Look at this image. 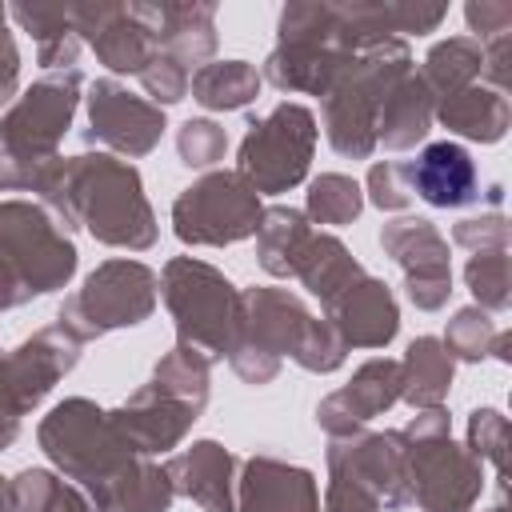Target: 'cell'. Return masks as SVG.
Instances as JSON below:
<instances>
[{
  "label": "cell",
  "mask_w": 512,
  "mask_h": 512,
  "mask_svg": "<svg viewBox=\"0 0 512 512\" xmlns=\"http://www.w3.org/2000/svg\"><path fill=\"white\" fill-rule=\"evenodd\" d=\"M68 204L76 228H84L96 244L148 252L160 240V224L144 196V180L120 156H68Z\"/></svg>",
  "instance_id": "6da1fadb"
},
{
  "label": "cell",
  "mask_w": 512,
  "mask_h": 512,
  "mask_svg": "<svg viewBox=\"0 0 512 512\" xmlns=\"http://www.w3.org/2000/svg\"><path fill=\"white\" fill-rule=\"evenodd\" d=\"M80 252L36 200H0V312L68 288Z\"/></svg>",
  "instance_id": "7a4b0ae2"
},
{
  "label": "cell",
  "mask_w": 512,
  "mask_h": 512,
  "mask_svg": "<svg viewBox=\"0 0 512 512\" xmlns=\"http://www.w3.org/2000/svg\"><path fill=\"white\" fill-rule=\"evenodd\" d=\"M404 72H412V48L404 36L360 48L336 72V80L320 96V120L328 144L344 160H368L376 152V116Z\"/></svg>",
  "instance_id": "3957f363"
},
{
  "label": "cell",
  "mask_w": 512,
  "mask_h": 512,
  "mask_svg": "<svg viewBox=\"0 0 512 512\" xmlns=\"http://www.w3.org/2000/svg\"><path fill=\"white\" fill-rule=\"evenodd\" d=\"M364 44L348 32L336 4L328 0H296L280 8L276 20V48L264 60L260 80L288 96H324L336 72L360 52Z\"/></svg>",
  "instance_id": "277c9868"
},
{
  "label": "cell",
  "mask_w": 512,
  "mask_h": 512,
  "mask_svg": "<svg viewBox=\"0 0 512 512\" xmlns=\"http://www.w3.org/2000/svg\"><path fill=\"white\" fill-rule=\"evenodd\" d=\"M408 492L420 512H472L484 492V464L452 440V420L444 408L416 412L404 428Z\"/></svg>",
  "instance_id": "5b68a950"
},
{
  "label": "cell",
  "mask_w": 512,
  "mask_h": 512,
  "mask_svg": "<svg viewBox=\"0 0 512 512\" xmlns=\"http://www.w3.org/2000/svg\"><path fill=\"white\" fill-rule=\"evenodd\" d=\"M160 296L176 324V344L204 352L212 364L228 360L240 336V288L216 264L172 256L160 272Z\"/></svg>",
  "instance_id": "8992f818"
},
{
  "label": "cell",
  "mask_w": 512,
  "mask_h": 512,
  "mask_svg": "<svg viewBox=\"0 0 512 512\" xmlns=\"http://www.w3.org/2000/svg\"><path fill=\"white\" fill-rule=\"evenodd\" d=\"M160 300V276L140 260H104L96 264L84 284L64 296L56 312V328H64L72 340L88 344L116 328H136L156 312Z\"/></svg>",
  "instance_id": "52a82bcc"
},
{
  "label": "cell",
  "mask_w": 512,
  "mask_h": 512,
  "mask_svg": "<svg viewBox=\"0 0 512 512\" xmlns=\"http://www.w3.org/2000/svg\"><path fill=\"white\" fill-rule=\"evenodd\" d=\"M316 116L312 108L284 100L268 116L248 120V132L236 148V176L256 196H280L308 180L316 156Z\"/></svg>",
  "instance_id": "ba28073f"
},
{
  "label": "cell",
  "mask_w": 512,
  "mask_h": 512,
  "mask_svg": "<svg viewBox=\"0 0 512 512\" xmlns=\"http://www.w3.org/2000/svg\"><path fill=\"white\" fill-rule=\"evenodd\" d=\"M312 328L308 304L292 288H244L240 292V336L228 352L232 372L244 384H272L280 376L284 356H296Z\"/></svg>",
  "instance_id": "9c48e42d"
},
{
  "label": "cell",
  "mask_w": 512,
  "mask_h": 512,
  "mask_svg": "<svg viewBox=\"0 0 512 512\" xmlns=\"http://www.w3.org/2000/svg\"><path fill=\"white\" fill-rule=\"evenodd\" d=\"M36 444L48 456L52 472L64 480H76V488H92L108 480L132 452L120 444V436L108 424V412L88 396L60 400L36 428Z\"/></svg>",
  "instance_id": "30bf717a"
},
{
  "label": "cell",
  "mask_w": 512,
  "mask_h": 512,
  "mask_svg": "<svg viewBox=\"0 0 512 512\" xmlns=\"http://www.w3.org/2000/svg\"><path fill=\"white\" fill-rule=\"evenodd\" d=\"M84 100L80 68L44 72L0 112V160H48L60 156V140Z\"/></svg>",
  "instance_id": "8fae6325"
},
{
  "label": "cell",
  "mask_w": 512,
  "mask_h": 512,
  "mask_svg": "<svg viewBox=\"0 0 512 512\" xmlns=\"http://www.w3.org/2000/svg\"><path fill=\"white\" fill-rule=\"evenodd\" d=\"M260 196L236 172H204L172 200V232L192 248H228L256 236Z\"/></svg>",
  "instance_id": "7c38bea8"
},
{
  "label": "cell",
  "mask_w": 512,
  "mask_h": 512,
  "mask_svg": "<svg viewBox=\"0 0 512 512\" xmlns=\"http://www.w3.org/2000/svg\"><path fill=\"white\" fill-rule=\"evenodd\" d=\"M72 24L80 44H88L96 60L116 76H140V68L156 56V28H160L156 4L80 0L72 4Z\"/></svg>",
  "instance_id": "4fadbf2b"
},
{
  "label": "cell",
  "mask_w": 512,
  "mask_h": 512,
  "mask_svg": "<svg viewBox=\"0 0 512 512\" xmlns=\"http://www.w3.org/2000/svg\"><path fill=\"white\" fill-rule=\"evenodd\" d=\"M84 104H88L84 140L100 144L108 156L140 160L160 144V136L168 128L164 108L128 92V84H120L116 76H100V80L84 84Z\"/></svg>",
  "instance_id": "5bb4252c"
},
{
  "label": "cell",
  "mask_w": 512,
  "mask_h": 512,
  "mask_svg": "<svg viewBox=\"0 0 512 512\" xmlns=\"http://www.w3.org/2000/svg\"><path fill=\"white\" fill-rule=\"evenodd\" d=\"M384 256L404 272V292L420 312H440L452 296L448 236L424 216H400L380 228Z\"/></svg>",
  "instance_id": "9a60e30c"
},
{
  "label": "cell",
  "mask_w": 512,
  "mask_h": 512,
  "mask_svg": "<svg viewBox=\"0 0 512 512\" xmlns=\"http://www.w3.org/2000/svg\"><path fill=\"white\" fill-rule=\"evenodd\" d=\"M324 460H328L332 476H344V480L360 484L364 492H372L384 512H404L412 504L404 440L396 428H384V432L360 428L348 436H332Z\"/></svg>",
  "instance_id": "2e32d148"
},
{
  "label": "cell",
  "mask_w": 512,
  "mask_h": 512,
  "mask_svg": "<svg viewBox=\"0 0 512 512\" xmlns=\"http://www.w3.org/2000/svg\"><path fill=\"white\" fill-rule=\"evenodd\" d=\"M80 340H72L64 328L48 324L20 340L12 352L0 356V412L28 416L80 360Z\"/></svg>",
  "instance_id": "e0dca14e"
},
{
  "label": "cell",
  "mask_w": 512,
  "mask_h": 512,
  "mask_svg": "<svg viewBox=\"0 0 512 512\" xmlns=\"http://www.w3.org/2000/svg\"><path fill=\"white\" fill-rule=\"evenodd\" d=\"M200 416L172 400L168 392H160L152 380L140 384L120 408L108 412V424L112 432L120 436V444L132 452V456H164L172 448H180V440L192 432Z\"/></svg>",
  "instance_id": "ac0fdd59"
},
{
  "label": "cell",
  "mask_w": 512,
  "mask_h": 512,
  "mask_svg": "<svg viewBox=\"0 0 512 512\" xmlns=\"http://www.w3.org/2000/svg\"><path fill=\"white\" fill-rule=\"evenodd\" d=\"M392 404H400V360L372 356L352 372L344 388L328 392L316 404V424L328 432V440L348 436V432H360L368 420L384 416Z\"/></svg>",
  "instance_id": "d6986e66"
},
{
  "label": "cell",
  "mask_w": 512,
  "mask_h": 512,
  "mask_svg": "<svg viewBox=\"0 0 512 512\" xmlns=\"http://www.w3.org/2000/svg\"><path fill=\"white\" fill-rule=\"evenodd\" d=\"M236 512H320V484L300 464L252 452L236 468Z\"/></svg>",
  "instance_id": "ffe728a7"
},
{
  "label": "cell",
  "mask_w": 512,
  "mask_h": 512,
  "mask_svg": "<svg viewBox=\"0 0 512 512\" xmlns=\"http://www.w3.org/2000/svg\"><path fill=\"white\" fill-rule=\"evenodd\" d=\"M324 320L340 332L348 348H388L400 332V308L392 288L368 272L324 304Z\"/></svg>",
  "instance_id": "44dd1931"
},
{
  "label": "cell",
  "mask_w": 512,
  "mask_h": 512,
  "mask_svg": "<svg viewBox=\"0 0 512 512\" xmlns=\"http://www.w3.org/2000/svg\"><path fill=\"white\" fill-rule=\"evenodd\" d=\"M400 176L412 196L432 208H464L480 200V172L464 144L436 140L416 152V160L400 164Z\"/></svg>",
  "instance_id": "7402d4cb"
},
{
  "label": "cell",
  "mask_w": 512,
  "mask_h": 512,
  "mask_svg": "<svg viewBox=\"0 0 512 512\" xmlns=\"http://www.w3.org/2000/svg\"><path fill=\"white\" fill-rule=\"evenodd\" d=\"M236 468L240 460L220 440H192L164 464L176 496H188L204 512H236Z\"/></svg>",
  "instance_id": "603a6c76"
},
{
  "label": "cell",
  "mask_w": 512,
  "mask_h": 512,
  "mask_svg": "<svg viewBox=\"0 0 512 512\" xmlns=\"http://www.w3.org/2000/svg\"><path fill=\"white\" fill-rule=\"evenodd\" d=\"M92 512H168L176 488L152 456H128L108 480L84 488Z\"/></svg>",
  "instance_id": "cb8c5ba5"
},
{
  "label": "cell",
  "mask_w": 512,
  "mask_h": 512,
  "mask_svg": "<svg viewBox=\"0 0 512 512\" xmlns=\"http://www.w3.org/2000/svg\"><path fill=\"white\" fill-rule=\"evenodd\" d=\"M156 52L180 60L188 72L212 64L220 32H216V4L208 0H160L156 4Z\"/></svg>",
  "instance_id": "d4e9b609"
},
{
  "label": "cell",
  "mask_w": 512,
  "mask_h": 512,
  "mask_svg": "<svg viewBox=\"0 0 512 512\" xmlns=\"http://www.w3.org/2000/svg\"><path fill=\"white\" fill-rule=\"evenodd\" d=\"M432 124H436V96L424 84V76L412 68L396 80V88L388 92V100L376 116V148L408 152L428 140Z\"/></svg>",
  "instance_id": "484cf974"
},
{
  "label": "cell",
  "mask_w": 512,
  "mask_h": 512,
  "mask_svg": "<svg viewBox=\"0 0 512 512\" xmlns=\"http://www.w3.org/2000/svg\"><path fill=\"white\" fill-rule=\"evenodd\" d=\"M436 124L448 128L452 136H464L476 144H496V140H504V132L512 124V104H508V96H500L484 84H468V88L436 100Z\"/></svg>",
  "instance_id": "4316f807"
},
{
  "label": "cell",
  "mask_w": 512,
  "mask_h": 512,
  "mask_svg": "<svg viewBox=\"0 0 512 512\" xmlns=\"http://www.w3.org/2000/svg\"><path fill=\"white\" fill-rule=\"evenodd\" d=\"M8 20H16V28L36 40V60L44 72L76 68L80 36L72 24V4H12Z\"/></svg>",
  "instance_id": "83f0119b"
},
{
  "label": "cell",
  "mask_w": 512,
  "mask_h": 512,
  "mask_svg": "<svg viewBox=\"0 0 512 512\" xmlns=\"http://www.w3.org/2000/svg\"><path fill=\"white\" fill-rule=\"evenodd\" d=\"M452 372H456V360L444 352L440 336H416L400 360V400L416 412L444 408L452 392Z\"/></svg>",
  "instance_id": "f1b7e54d"
},
{
  "label": "cell",
  "mask_w": 512,
  "mask_h": 512,
  "mask_svg": "<svg viewBox=\"0 0 512 512\" xmlns=\"http://www.w3.org/2000/svg\"><path fill=\"white\" fill-rule=\"evenodd\" d=\"M312 232L316 228L300 208H292V204L264 208V216L256 224V260H260V268L276 280H292Z\"/></svg>",
  "instance_id": "f546056e"
},
{
  "label": "cell",
  "mask_w": 512,
  "mask_h": 512,
  "mask_svg": "<svg viewBox=\"0 0 512 512\" xmlns=\"http://www.w3.org/2000/svg\"><path fill=\"white\" fill-rule=\"evenodd\" d=\"M360 276H364V268H360V260L348 252V244H344L340 236H332V232H312V240H308V248H304V256H300L292 280H300V284L308 288V296H316L320 304H328L332 296H340V292H344L352 280H360Z\"/></svg>",
  "instance_id": "4dcf8cb0"
},
{
  "label": "cell",
  "mask_w": 512,
  "mask_h": 512,
  "mask_svg": "<svg viewBox=\"0 0 512 512\" xmlns=\"http://www.w3.org/2000/svg\"><path fill=\"white\" fill-rule=\"evenodd\" d=\"M260 68L248 60H212L192 72L188 92L208 112H240L260 96Z\"/></svg>",
  "instance_id": "1f68e13d"
},
{
  "label": "cell",
  "mask_w": 512,
  "mask_h": 512,
  "mask_svg": "<svg viewBox=\"0 0 512 512\" xmlns=\"http://www.w3.org/2000/svg\"><path fill=\"white\" fill-rule=\"evenodd\" d=\"M152 384L160 392H168L172 400L188 404L196 416L208 408V392H212V360L188 344H172L156 368H152Z\"/></svg>",
  "instance_id": "d6a6232c"
},
{
  "label": "cell",
  "mask_w": 512,
  "mask_h": 512,
  "mask_svg": "<svg viewBox=\"0 0 512 512\" xmlns=\"http://www.w3.org/2000/svg\"><path fill=\"white\" fill-rule=\"evenodd\" d=\"M8 512H92V504L52 468H20L8 480Z\"/></svg>",
  "instance_id": "836d02e7"
},
{
  "label": "cell",
  "mask_w": 512,
  "mask_h": 512,
  "mask_svg": "<svg viewBox=\"0 0 512 512\" xmlns=\"http://www.w3.org/2000/svg\"><path fill=\"white\" fill-rule=\"evenodd\" d=\"M480 60H484V52L472 36H448V40H436L428 48L420 76L432 88V96L440 100L448 92H460V88L476 84L480 80Z\"/></svg>",
  "instance_id": "e575fe53"
},
{
  "label": "cell",
  "mask_w": 512,
  "mask_h": 512,
  "mask_svg": "<svg viewBox=\"0 0 512 512\" xmlns=\"http://www.w3.org/2000/svg\"><path fill=\"white\" fill-rule=\"evenodd\" d=\"M364 212V188L344 172H320L308 184L304 216L320 228H344Z\"/></svg>",
  "instance_id": "d590c367"
},
{
  "label": "cell",
  "mask_w": 512,
  "mask_h": 512,
  "mask_svg": "<svg viewBox=\"0 0 512 512\" xmlns=\"http://www.w3.org/2000/svg\"><path fill=\"white\" fill-rule=\"evenodd\" d=\"M496 332H500V328H496L492 312H484V308H476V304H464V308H456L452 320L444 324L440 344H444V352H448L452 360H460V364H480V360L492 356Z\"/></svg>",
  "instance_id": "8d00e7d4"
},
{
  "label": "cell",
  "mask_w": 512,
  "mask_h": 512,
  "mask_svg": "<svg viewBox=\"0 0 512 512\" xmlns=\"http://www.w3.org/2000/svg\"><path fill=\"white\" fill-rule=\"evenodd\" d=\"M464 284H468L476 308L508 312L512 308V260H508V252H472L464 264Z\"/></svg>",
  "instance_id": "74e56055"
},
{
  "label": "cell",
  "mask_w": 512,
  "mask_h": 512,
  "mask_svg": "<svg viewBox=\"0 0 512 512\" xmlns=\"http://www.w3.org/2000/svg\"><path fill=\"white\" fill-rule=\"evenodd\" d=\"M480 464L488 460L496 468V480L504 488V460H508V416L500 408H472L468 416V444H464Z\"/></svg>",
  "instance_id": "f35d334b"
},
{
  "label": "cell",
  "mask_w": 512,
  "mask_h": 512,
  "mask_svg": "<svg viewBox=\"0 0 512 512\" xmlns=\"http://www.w3.org/2000/svg\"><path fill=\"white\" fill-rule=\"evenodd\" d=\"M176 152H180V164L188 168H212L216 160H224L228 152V132L208 120V116H196V120H184L176 128Z\"/></svg>",
  "instance_id": "ab89813d"
},
{
  "label": "cell",
  "mask_w": 512,
  "mask_h": 512,
  "mask_svg": "<svg viewBox=\"0 0 512 512\" xmlns=\"http://www.w3.org/2000/svg\"><path fill=\"white\" fill-rule=\"evenodd\" d=\"M292 360H296L304 372L328 376V372H336V368L348 360V344L340 340V332H336L324 316H312V328H308V336H304V344L296 348Z\"/></svg>",
  "instance_id": "60d3db41"
},
{
  "label": "cell",
  "mask_w": 512,
  "mask_h": 512,
  "mask_svg": "<svg viewBox=\"0 0 512 512\" xmlns=\"http://www.w3.org/2000/svg\"><path fill=\"white\" fill-rule=\"evenodd\" d=\"M188 80H192V72H188L180 60L164 56V52H156V56H152V60L140 68V88H144V100H152L156 108L180 104V100L188 96Z\"/></svg>",
  "instance_id": "b9f144b4"
},
{
  "label": "cell",
  "mask_w": 512,
  "mask_h": 512,
  "mask_svg": "<svg viewBox=\"0 0 512 512\" xmlns=\"http://www.w3.org/2000/svg\"><path fill=\"white\" fill-rule=\"evenodd\" d=\"M452 244L468 248V252H508L512 244V224L504 212H480V216H464L452 224Z\"/></svg>",
  "instance_id": "7bdbcfd3"
},
{
  "label": "cell",
  "mask_w": 512,
  "mask_h": 512,
  "mask_svg": "<svg viewBox=\"0 0 512 512\" xmlns=\"http://www.w3.org/2000/svg\"><path fill=\"white\" fill-rule=\"evenodd\" d=\"M364 192H368L364 200H372L380 212H404L412 204V192H408V184L400 176V164H392V160H376L368 168Z\"/></svg>",
  "instance_id": "ee69618b"
},
{
  "label": "cell",
  "mask_w": 512,
  "mask_h": 512,
  "mask_svg": "<svg viewBox=\"0 0 512 512\" xmlns=\"http://www.w3.org/2000/svg\"><path fill=\"white\" fill-rule=\"evenodd\" d=\"M464 20L476 44H488L496 36L512 32V4L508 0H468L464 4Z\"/></svg>",
  "instance_id": "f6af8a7d"
},
{
  "label": "cell",
  "mask_w": 512,
  "mask_h": 512,
  "mask_svg": "<svg viewBox=\"0 0 512 512\" xmlns=\"http://www.w3.org/2000/svg\"><path fill=\"white\" fill-rule=\"evenodd\" d=\"M448 4H424V0H392V32L400 36H428L444 24Z\"/></svg>",
  "instance_id": "bcb514c9"
},
{
  "label": "cell",
  "mask_w": 512,
  "mask_h": 512,
  "mask_svg": "<svg viewBox=\"0 0 512 512\" xmlns=\"http://www.w3.org/2000/svg\"><path fill=\"white\" fill-rule=\"evenodd\" d=\"M320 512H384V508H380V500H376L372 492H364L360 484H352V480L328 472L324 508H320Z\"/></svg>",
  "instance_id": "7dc6e473"
},
{
  "label": "cell",
  "mask_w": 512,
  "mask_h": 512,
  "mask_svg": "<svg viewBox=\"0 0 512 512\" xmlns=\"http://www.w3.org/2000/svg\"><path fill=\"white\" fill-rule=\"evenodd\" d=\"M480 52H484L480 76L488 80L484 88L508 96V84H512V68H508V64H512V32H508V36H496V40H488V44H480Z\"/></svg>",
  "instance_id": "c3c4849f"
},
{
  "label": "cell",
  "mask_w": 512,
  "mask_h": 512,
  "mask_svg": "<svg viewBox=\"0 0 512 512\" xmlns=\"http://www.w3.org/2000/svg\"><path fill=\"white\" fill-rule=\"evenodd\" d=\"M16 88H20V52L8 32V8L0 4V108L16 100Z\"/></svg>",
  "instance_id": "681fc988"
},
{
  "label": "cell",
  "mask_w": 512,
  "mask_h": 512,
  "mask_svg": "<svg viewBox=\"0 0 512 512\" xmlns=\"http://www.w3.org/2000/svg\"><path fill=\"white\" fill-rule=\"evenodd\" d=\"M492 360H500V364L512 360V332H508V328L496 332V340H492Z\"/></svg>",
  "instance_id": "f907efd6"
},
{
  "label": "cell",
  "mask_w": 512,
  "mask_h": 512,
  "mask_svg": "<svg viewBox=\"0 0 512 512\" xmlns=\"http://www.w3.org/2000/svg\"><path fill=\"white\" fill-rule=\"evenodd\" d=\"M0 512H8V480L0 476Z\"/></svg>",
  "instance_id": "816d5d0a"
},
{
  "label": "cell",
  "mask_w": 512,
  "mask_h": 512,
  "mask_svg": "<svg viewBox=\"0 0 512 512\" xmlns=\"http://www.w3.org/2000/svg\"><path fill=\"white\" fill-rule=\"evenodd\" d=\"M488 512H508V508H504V500H500V504H496V508H488Z\"/></svg>",
  "instance_id": "f5cc1de1"
}]
</instances>
